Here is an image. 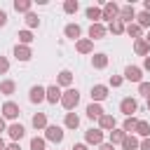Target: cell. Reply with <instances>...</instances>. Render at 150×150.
I'll use <instances>...</instances> for the list:
<instances>
[{"instance_id":"obj_7","label":"cell","mask_w":150,"mask_h":150,"mask_svg":"<svg viewBox=\"0 0 150 150\" xmlns=\"http://www.w3.org/2000/svg\"><path fill=\"white\" fill-rule=\"evenodd\" d=\"M115 14H117V5H115V2H108V5L103 7V14H101V16H103V19H112Z\"/></svg>"},{"instance_id":"obj_28","label":"cell","mask_w":150,"mask_h":150,"mask_svg":"<svg viewBox=\"0 0 150 150\" xmlns=\"http://www.w3.org/2000/svg\"><path fill=\"white\" fill-rule=\"evenodd\" d=\"M110 141H112V143L124 141V131H110Z\"/></svg>"},{"instance_id":"obj_23","label":"cell","mask_w":150,"mask_h":150,"mask_svg":"<svg viewBox=\"0 0 150 150\" xmlns=\"http://www.w3.org/2000/svg\"><path fill=\"white\" fill-rule=\"evenodd\" d=\"M30 148H33V150H45V141H42V138H33V141H30Z\"/></svg>"},{"instance_id":"obj_41","label":"cell","mask_w":150,"mask_h":150,"mask_svg":"<svg viewBox=\"0 0 150 150\" xmlns=\"http://www.w3.org/2000/svg\"><path fill=\"white\" fill-rule=\"evenodd\" d=\"M5 21H7V14H5V12H0V26H5Z\"/></svg>"},{"instance_id":"obj_5","label":"cell","mask_w":150,"mask_h":150,"mask_svg":"<svg viewBox=\"0 0 150 150\" xmlns=\"http://www.w3.org/2000/svg\"><path fill=\"white\" fill-rule=\"evenodd\" d=\"M124 75H127V80H131V82H141V70L134 68V66H129V68L124 70Z\"/></svg>"},{"instance_id":"obj_2","label":"cell","mask_w":150,"mask_h":150,"mask_svg":"<svg viewBox=\"0 0 150 150\" xmlns=\"http://www.w3.org/2000/svg\"><path fill=\"white\" fill-rule=\"evenodd\" d=\"M2 112H5V117H9V120H14V117L19 115V105L9 101V103H5V105H2Z\"/></svg>"},{"instance_id":"obj_13","label":"cell","mask_w":150,"mask_h":150,"mask_svg":"<svg viewBox=\"0 0 150 150\" xmlns=\"http://www.w3.org/2000/svg\"><path fill=\"white\" fill-rule=\"evenodd\" d=\"M87 115H89V117L94 120V117H101V115H103V110H101V105H96V103H91V105L87 108Z\"/></svg>"},{"instance_id":"obj_20","label":"cell","mask_w":150,"mask_h":150,"mask_svg":"<svg viewBox=\"0 0 150 150\" xmlns=\"http://www.w3.org/2000/svg\"><path fill=\"white\" fill-rule=\"evenodd\" d=\"M105 63H108V59H105V54H96V56H94V66H96V68H103Z\"/></svg>"},{"instance_id":"obj_15","label":"cell","mask_w":150,"mask_h":150,"mask_svg":"<svg viewBox=\"0 0 150 150\" xmlns=\"http://www.w3.org/2000/svg\"><path fill=\"white\" fill-rule=\"evenodd\" d=\"M9 136H12V138H21V136H23V127H21V124H12V127H9Z\"/></svg>"},{"instance_id":"obj_25","label":"cell","mask_w":150,"mask_h":150,"mask_svg":"<svg viewBox=\"0 0 150 150\" xmlns=\"http://www.w3.org/2000/svg\"><path fill=\"white\" fill-rule=\"evenodd\" d=\"M122 19H124V21L134 19V7H124V9H122Z\"/></svg>"},{"instance_id":"obj_48","label":"cell","mask_w":150,"mask_h":150,"mask_svg":"<svg viewBox=\"0 0 150 150\" xmlns=\"http://www.w3.org/2000/svg\"><path fill=\"white\" fill-rule=\"evenodd\" d=\"M0 150H5V143H2V138H0Z\"/></svg>"},{"instance_id":"obj_10","label":"cell","mask_w":150,"mask_h":150,"mask_svg":"<svg viewBox=\"0 0 150 150\" xmlns=\"http://www.w3.org/2000/svg\"><path fill=\"white\" fill-rule=\"evenodd\" d=\"M89 35H91L94 40H98V38H103V35H105V28H103V26H98V23H94V26L89 28Z\"/></svg>"},{"instance_id":"obj_19","label":"cell","mask_w":150,"mask_h":150,"mask_svg":"<svg viewBox=\"0 0 150 150\" xmlns=\"http://www.w3.org/2000/svg\"><path fill=\"white\" fill-rule=\"evenodd\" d=\"M136 131H138L141 136H148V134H150V124H148V122H138V124H136Z\"/></svg>"},{"instance_id":"obj_38","label":"cell","mask_w":150,"mask_h":150,"mask_svg":"<svg viewBox=\"0 0 150 150\" xmlns=\"http://www.w3.org/2000/svg\"><path fill=\"white\" fill-rule=\"evenodd\" d=\"M26 19H28V26H38V16L35 14H28Z\"/></svg>"},{"instance_id":"obj_8","label":"cell","mask_w":150,"mask_h":150,"mask_svg":"<svg viewBox=\"0 0 150 150\" xmlns=\"http://www.w3.org/2000/svg\"><path fill=\"white\" fill-rule=\"evenodd\" d=\"M42 98H45V89H42V87H33V89H30V101H33V103H40Z\"/></svg>"},{"instance_id":"obj_22","label":"cell","mask_w":150,"mask_h":150,"mask_svg":"<svg viewBox=\"0 0 150 150\" xmlns=\"http://www.w3.org/2000/svg\"><path fill=\"white\" fill-rule=\"evenodd\" d=\"M77 49H80V52H91V42H89V40H80V42H77Z\"/></svg>"},{"instance_id":"obj_39","label":"cell","mask_w":150,"mask_h":150,"mask_svg":"<svg viewBox=\"0 0 150 150\" xmlns=\"http://www.w3.org/2000/svg\"><path fill=\"white\" fill-rule=\"evenodd\" d=\"M141 150H150V138H145V141L141 143Z\"/></svg>"},{"instance_id":"obj_26","label":"cell","mask_w":150,"mask_h":150,"mask_svg":"<svg viewBox=\"0 0 150 150\" xmlns=\"http://www.w3.org/2000/svg\"><path fill=\"white\" fill-rule=\"evenodd\" d=\"M136 52H138V54H145V52H148V42H145V40H138V42H136Z\"/></svg>"},{"instance_id":"obj_36","label":"cell","mask_w":150,"mask_h":150,"mask_svg":"<svg viewBox=\"0 0 150 150\" xmlns=\"http://www.w3.org/2000/svg\"><path fill=\"white\" fill-rule=\"evenodd\" d=\"M75 9H77V2L68 0V2H66V12H75Z\"/></svg>"},{"instance_id":"obj_27","label":"cell","mask_w":150,"mask_h":150,"mask_svg":"<svg viewBox=\"0 0 150 150\" xmlns=\"http://www.w3.org/2000/svg\"><path fill=\"white\" fill-rule=\"evenodd\" d=\"M136 124H138V122H136L134 117H129V120L124 122V131H134V129H136Z\"/></svg>"},{"instance_id":"obj_12","label":"cell","mask_w":150,"mask_h":150,"mask_svg":"<svg viewBox=\"0 0 150 150\" xmlns=\"http://www.w3.org/2000/svg\"><path fill=\"white\" fill-rule=\"evenodd\" d=\"M14 56L21 59V61H28V59H30V52H28V47H16V49H14Z\"/></svg>"},{"instance_id":"obj_37","label":"cell","mask_w":150,"mask_h":150,"mask_svg":"<svg viewBox=\"0 0 150 150\" xmlns=\"http://www.w3.org/2000/svg\"><path fill=\"white\" fill-rule=\"evenodd\" d=\"M19 38H21V40H23V42H30V40H33V38H30V33H28V30H21V33H19Z\"/></svg>"},{"instance_id":"obj_42","label":"cell","mask_w":150,"mask_h":150,"mask_svg":"<svg viewBox=\"0 0 150 150\" xmlns=\"http://www.w3.org/2000/svg\"><path fill=\"white\" fill-rule=\"evenodd\" d=\"M73 150H87V148H84V145H82V143H77V145H75V148H73Z\"/></svg>"},{"instance_id":"obj_4","label":"cell","mask_w":150,"mask_h":150,"mask_svg":"<svg viewBox=\"0 0 150 150\" xmlns=\"http://www.w3.org/2000/svg\"><path fill=\"white\" fill-rule=\"evenodd\" d=\"M47 138H49V141H56V143H59V141L63 138V131H61L59 127H47Z\"/></svg>"},{"instance_id":"obj_43","label":"cell","mask_w":150,"mask_h":150,"mask_svg":"<svg viewBox=\"0 0 150 150\" xmlns=\"http://www.w3.org/2000/svg\"><path fill=\"white\" fill-rule=\"evenodd\" d=\"M101 150H112V145H101Z\"/></svg>"},{"instance_id":"obj_16","label":"cell","mask_w":150,"mask_h":150,"mask_svg":"<svg viewBox=\"0 0 150 150\" xmlns=\"http://www.w3.org/2000/svg\"><path fill=\"white\" fill-rule=\"evenodd\" d=\"M101 127H103V129H112V127H115V120H112L110 115H101Z\"/></svg>"},{"instance_id":"obj_35","label":"cell","mask_w":150,"mask_h":150,"mask_svg":"<svg viewBox=\"0 0 150 150\" xmlns=\"http://www.w3.org/2000/svg\"><path fill=\"white\" fill-rule=\"evenodd\" d=\"M141 94H145V96L150 98V84H148V82H141Z\"/></svg>"},{"instance_id":"obj_31","label":"cell","mask_w":150,"mask_h":150,"mask_svg":"<svg viewBox=\"0 0 150 150\" xmlns=\"http://www.w3.org/2000/svg\"><path fill=\"white\" fill-rule=\"evenodd\" d=\"M59 82H61V84H70V73H68V70H63V73L59 75Z\"/></svg>"},{"instance_id":"obj_3","label":"cell","mask_w":150,"mask_h":150,"mask_svg":"<svg viewBox=\"0 0 150 150\" xmlns=\"http://www.w3.org/2000/svg\"><path fill=\"white\" fill-rule=\"evenodd\" d=\"M120 108H122L124 115H131V112H136V101H134V98H124V101L120 103Z\"/></svg>"},{"instance_id":"obj_50","label":"cell","mask_w":150,"mask_h":150,"mask_svg":"<svg viewBox=\"0 0 150 150\" xmlns=\"http://www.w3.org/2000/svg\"><path fill=\"white\" fill-rule=\"evenodd\" d=\"M148 108H150V98H148Z\"/></svg>"},{"instance_id":"obj_46","label":"cell","mask_w":150,"mask_h":150,"mask_svg":"<svg viewBox=\"0 0 150 150\" xmlns=\"http://www.w3.org/2000/svg\"><path fill=\"white\" fill-rule=\"evenodd\" d=\"M145 9H148V14H150V0H148V2H145Z\"/></svg>"},{"instance_id":"obj_45","label":"cell","mask_w":150,"mask_h":150,"mask_svg":"<svg viewBox=\"0 0 150 150\" xmlns=\"http://www.w3.org/2000/svg\"><path fill=\"white\" fill-rule=\"evenodd\" d=\"M145 68H150V56H148V59H145Z\"/></svg>"},{"instance_id":"obj_14","label":"cell","mask_w":150,"mask_h":150,"mask_svg":"<svg viewBox=\"0 0 150 150\" xmlns=\"http://www.w3.org/2000/svg\"><path fill=\"white\" fill-rule=\"evenodd\" d=\"M122 145H124V150H136V145H138V141H136L134 136H124V141H122Z\"/></svg>"},{"instance_id":"obj_17","label":"cell","mask_w":150,"mask_h":150,"mask_svg":"<svg viewBox=\"0 0 150 150\" xmlns=\"http://www.w3.org/2000/svg\"><path fill=\"white\" fill-rule=\"evenodd\" d=\"M45 124H47V117H45L42 112L33 117V127H35V129H40V127H45Z\"/></svg>"},{"instance_id":"obj_44","label":"cell","mask_w":150,"mask_h":150,"mask_svg":"<svg viewBox=\"0 0 150 150\" xmlns=\"http://www.w3.org/2000/svg\"><path fill=\"white\" fill-rule=\"evenodd\" d=\"M5 150H19V145H9V148H5Z\"/></svg>"},{"instance_id":"obj_21","label":"cell","mask_w":150,"mask_h":150,"mask_svg":"<svg viewBox=\"0 0 150 150\" xmlns=\"http://www.w3.org/2000/svg\"><path fill=\"white\" fill-rule=\"evenodd\" d=\"M66 35H68V38H77V35H80V28H77V26H66Z\"/></svg>"},{"instance_id":"obj_1","label":"cell","mask_w":150,"mask_h":150,"mask_svg":"<svg viewBox=\"0 0 150 150\" xmlns=\"http://www.w3.org/2000/svg\"><path fill=\"white\" fill-rule=\"evenodd\" d=\"M77 101H80V94H77L75 89H70V91H66V96L61 98V103H63V105H66L68 110H70V108H75V105H77Z\"/></svg>"},{"instance_id":"obj_18","label":"cell","mask_w":150,"mask_h":150,"mask_svg":"<svg viewBox=\"0 0 150 150\" xmlns=\"http://www.w3.org/2000/svg\"><path fill=\"white\" fill-rule=\"evenodd\" d=\"M80 124V120H77V115H73V112H68V117H66V127H70V129H75Z\"/></svg>"},{"instance_id":"obj_40","label":"cell","mask_w":150,"mask_h":150,"mask_svg":"<svg viewBox=\"0 0 150 150\" xmlns=\"http://www.w3.org/2000/svg\"><path fill=\"white\" fill-rule=\"evenodd\" d=\"M5 70H7V61H5V59H0V73H5Z\"/></svg>"},{"instance_id":"obj_24","label":"cell","mask_w":150,"mask_h":150,"mask_svg":"<svg viewBox=\"0 0 150 150\" xmlns=\"http://www.w3.org/2000/svg\"><path fill=\"white\" fill-rule=\"evenodd\" d=\"M87 16H89V19H101V9L89 7V9H87Z\"/></svg>"},{"instance_id":"obj_32","label":"cell","mask_w":150,"mask_h":150,"mask_svg":"<svg viewBox=\"0 0 150 150\" xmlns=\"http://www.w3.org/2000/svg\"><path fill=\"white\" fill-rule=\"evenodd\" d=\"M0 89H2V94H12L14 91V82H2Z\"/></svg>"},{"instance_id":"obj_33","label":"cell","mask_w":150,"mask_h":150,"mask_svg":"<svg viewBox=\"0 0 150 150\" xmlns=\"http://www.w3.org/2000/svg\"><path fill=\"white\" fill-rule=\"evenodd\" d=\"M138 21H141V26H150V14H148V12L138 14Z\"/></svg>"},{"instance_id":"obj_47","label":"cell","mask_w":150,"mask_h":150,"mask_svg":"<svg viewBox=\"0 0 150 150\" xmlns=\"http://www.w3.org/2000/svg\"><path fill=\"white\" fill-rule=\"evenodd\" d=\"M2 129H5V122H2V120H0V131H2Z\"/></svg>"},{"instance_id":"obj_30","label":"cell","mask_w":150,"mask_h":150,"mask_svg":"<svg viewBox=\"0 0 150 150\" xmlns=\"http://www.w3.org/2000/svg\"><path fill=\"white\" fill-rule=\"evenodd\" d=\"M110 30H112V33H122V30H124L122 21H112V23H110Z\"/></svg>"},{"instance_id":"obj_9","label":"cell","mask_w":150,"mask_h":150,"mask_svg":"<svg viewBox=\"0 0 150 150\" xmlns=\"http://www.w3.org/2000/svg\"><path fill=\"white\" fill-rule=\"evenodd\" d=\"M45 94H47V101H49V103H56V101L61 98V91H59V87H49Z\"/></svg>"},{"instance_id":"obj_6","label":"cell","mask_w":150,"mask_h":150,"mask_svg":"<svg viewBox=\"0 0 150 150\" xmlns=\"http://www.w3.org/2000/svg\"><path fill=\"white\" fill-rule=\"evenodd\" d=\"M108 96V89L103 87V84H96L94 89H91V98H96V101H101V98H105Z\"/></svg>"},{"instance_id":"obj_11","label":"cell","mask_w":150,"mask_h":150,"mask_svg":"<svg viewBox=\"0 0 150 150\" xmlns=\"http://www.w3.org/2000/svg\"><path fill=\"white\" fill-rule=\"evenodd\" d=\"M101 138H103V134H101L98 129H89V131H87V141H89V143H101Z\"/></svg>"},{"instance_id":"obj_29","label":"cell","mask_w":150,"mask_h":150,"mask_svg":"<svg viewBox=\"0 0 150 150\" xmlns=\"http://www.w3.org/2000/svg\"><path fill=\"white\" fill-rule=\"evenodd\" d=\"M14 7H16V9H21V12H26V9L30 7V2H28V0H21V2H19V0H16V2H14Z\"/></svg>"},{"instance_id":"obj_49","label":"cell","mask_w":150,"mask_h":150,"mask_svg":"<svg viewBox=\"0 0 150 150\" xmlns=\"http://www.w3.org/2000/svg\"><path fill=\"white\" fill-rule=\"evenodd\" d=\"M145 42H150V35H148V40H145Z\"/></svg>"},{"instance_id":"obj_34","label":"cell","mask_w":150,"mask_h":150,"mask_svg":"<svg viewBox=\"0 0 150 150\" xmlns=\"http://www.w3.org/2000/svg\"><path fill=\"white\" fill-rule=\"evenodd\" d=\"M127 33H129V35H134V38H136V35H138V33H141V28H138V26H134V23H131V26H129V28H127Z\"/></svg>"}]
</instances>
